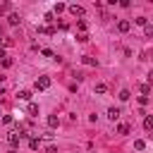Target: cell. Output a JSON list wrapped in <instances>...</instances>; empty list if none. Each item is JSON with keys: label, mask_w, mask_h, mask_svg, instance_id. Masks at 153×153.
Returning a JSON list of instances; mask_svg holds the SVG:
<instances>
[{"label": "cell", "mask_w": 153, "mask_h": 153, "mask_svg": "<svg viewBox=\"0 0 153 153\" xmlns=\"http://www.w3.org/2000/svg\"><path fill=\"white\" fill-rule=\"evenodd\" d=\"M33 86H36L38 91H45V88H50V79H48V76H38Z\"/></svg>", "instance_id": "1"}, {"label": "cell", "mask_w": 153, "mask_h": 153, "mask_svg": "<svg viewBox=\"0 0 153 153\" xmlns=\"http://www.w3.org/2000/svg\"><path fill=\"white\" fill-rule=\"evenodd\" d=\"M69 12H72V17H79V19H84V7L81 5H69Z\"/></svg>", "instance_id": "2"}, {"label": "cell", "mask_w": 153, "mask_h": 153, "mask_svg": "<svg viewBox=\"0 0 153 153\" xmlns=\"http://www.w3.org/2000/svg\"><path fill=\"white\" fill-rule=\"evenodd\" d=\"M129 29H131V22H129V19H120V22H117V31H120V33H127Z\"/></svg>", "instance_id": "3"}, {"label": "cell", "mask_w": 153, "mask_h": 153, "mask_svg": "<svg viewBox=\"0 0 153 153\" xmlns=\"http://www.w3.org/2000/svg\"><path fill=\"white\" fill-rule=\"evenodd\" d=\"M19 139H22L19 131H7V143L10 146H19Z\"/></svg>", "instance_id": "4"}, {"label": "cell", "mask_w": 153, "mask_h": 153, "mask_svg": "<svg viewBox=\"0 0 153 153\" xmlns=\"http://www.w3.org/2000/svg\"><path fill=\"white\" fill-rule=\"evenodd\" d=\"M120 115H122V112H120V108H110V110H108V117H110L112 122H115V120H120Z\"/></svg>", "instance_id": "5"}, {"label": "cell", "mask_w": 153, "mask_h": 153, "mask_svg": "<svg viewBox=\"0 0 153 153\" xmlns=\"http://www.w3.org/2000/svg\"><path fill=\"white\" fill-rule=\"evenodd\" d=\"M7 22H10V24H12V26H17V24H19V22H22V17H19V14H17V12H12V14H10V17H7Z\"/></svg>", "instance_id": "6"}, {"label": "cell", "mask_w": 153, "mask_h": 153, "mask_svg": "<svg viewBox=\"0 0 153 153\" xmlns=\"http://www.w3.org/2000/svg\"><path fill=\"white\" fill-rule=\"evenodd\" d=\"M93 91H96V93H105V91H108V84H103V81H98V84L93 86Z\"/></svg>", "instance_id": "7"}, {"label": "cell", "mask_w": 153, "mask_h": 153, "mask_svg": "<svg viewBox=\"0 0 153 153\" xmlns=\"http://www.w3.org/2000/svg\"><path fill=\"white\" fill-rule=\"evenodd\" d=\"M143 129H146V131L153 129V117H151V115H146V120H143Z\"/></svg>", "instance_id": "8"}, {"label": "cell", "mask_w": 153, "mask_h": 153, "mask_svg": "<svg viewBox=\"0 0 153 153\" xmlns=\"http://www.w3.org/2000/svg\"><path fill=\"white\" fill-rule=\"evenodd\" d=\"M81 62H84V65H91V67H96V65H98V62H96L91 55H84V57H81Z\"/></svg>", "instance_id": "9"}, {"label": "cell", "mask_w": 153, "mask_h": 153, "mask_svg": "<svg viewBox=\"0 0 153 153\" xmlns=\"http://www.w3.org/2000/svg\"><path fill=\"white\" fill-rule=\"evenodd\" d=\"M57 124H60L57 115H50V117H48V127H57Z\"/></svg>", "instance_id": "10"}, {"label": "cell", "mask_w": 153, "mask_h": 153, "mask_svg": "<svg viewBox=\"0 0 153 153\" xmlns=\"http://www.w3.org/2000/svg\"><path fill=\"white\" fill-rule=\"evenodd\" d=\"M134 148H136V151H143V148H146V141H143V139H136V141H134Z\"/></svg>", "instance_id": "11"}, {"label": "cell", "mask_w": 153, "mask_h": 153, "mask_svg": "<svg viewBox=\"0 0 153 153\" xmlns=\"http://www.w3.org/2000/svg\"><path fill=\"white\" fill-rule=\"evenodd\" d=\"M29 148H31V151H36V148H38V139H36V136H31V139H29Z\"/></svg>", "instance_id": "12"}, {"label": "cell", "mask_w": 153, "mask_h": 153, "mask_svg": "<svg viewBox=\"0 0 153 153\" xmlns=\"http://www.w3.org/2000/svg\"><path fill=\"white\" fill-rule=\"evenodd\" d=\"M19 98L22 100H31V91H19Z\"/></svg>", "instance_id": "13"}, {"label": "cell", "mask_w": 153, "mask_h": 153, "mask_svg": "<svg viewBox=\"0 0 153 153\" xmlns=\"http://www.w3.org/2000/svg\"><path fill=\"white\" fill-rule=\"evenodd\" d=\"M129 98H131V93H129L127 88H124V91H120V100H129Z\"/></svg>", "instance_id": "14"}, {"label": "cell", "mask_w": 153, "mask_h": 153, "mask_svg": "<svg viewBox=\"0 0 153 153\" xmlns=\"http://www.w3.org/2000/svg\"><path fill=\"white\" fill-rule=\"evenodd\" d=\"M29 115H38V105L36 103H29Z\"/></svg>", "instance_id": "15"}, {"label": "cell", "mask_w": 153, "mask_h": 153, "mask_svg": "<svg viewBox=\"0 0 153 153\" xmlns=\"http://www.w3.org/2000/svg\"><path fill=\"white\" fill-rule=\"evenodd\" d=\"M117 134H129V124H120L117 127Z\"/></svg>", "instance_id": "16"}, {"label": "cell", "mask_w": 153, "mask_h": 153, "mask_svg": "<svg viewBox=\"0 0 153 153\" xmlns=\"http://www.w3.org/2000/svg\"><path fill=\"white\" fill-rule=\"evenodd\" d=\"M134 22H136V24H139V26H146V24H148V19H146V17H136V19H134Z\"/></svg>", "instance_id": "17"}, {"label": "cell", "mask_w": 153, "mask_h": 153, "mask_svg": "<svg viewBox=\"0 0 153 153\" xmlns=\"http://www.w3.org/2000/svg\"><path fill=\"white\" fill-rule=\"evenodd\" d=\"M143 31H146V36H153V24H146Z\"/></svg>", "instance_id": "18"}, {"label": "cell", "mask_w": 153, "mask_h": 153, "mask_svg": "<svg viewBox=\"0 0 153 153\" xmlns=\"http://www.w3.org/2000/svg\"><path fill=\"white\" fill-rule=\"evenodd\" d=\"M141 93L148 96V93H151V86H148V84H141Z\"/></svg>", "instance_id": "19"}, {"label": "cell", "mask_w": 153, "mask_h": 153, "mask_svg": "<svg viewBox=\"0 0 153 153\" xmlns=\"http://www.w3.org/2000/svg\"><path fill=\"white\" fill-rule=\"evenodd\" d=\"M7 12H10V5L2 2V5H0V14H7Z\"/></svg>", "instance_id": "20"}, {"label": "cell", "mask_w": 153, "mask_h": 153, "mask_svg": "<svg viewBox=\"0 0 153 153\" xmlns=\"http://www.w3.org/2000/svg\"><path fill=\"white\" fill-rule=\"evenodd\" d=\"M76 26H79V29H81V33H84V31H86V22H84V19H79V22H76Z\"/></svg>", "instance_id": "21"}, {"label": "cell", "mask_w": 153, "mask_h": 153, "mask_svg": "<svg viewBox=\"0 0 153 153\" xmlns=\"http://www.w3.org/2000/svg\"><path fill=\"white\" fill-rule=\"evenodd\" d=\"M41 53H43V55H45V57H53V55H55V53H53V50H50V48H43V50H41Z\"/></svg>", "instance_id": "22"}, {"label": "cell", "mask_w": 153, "mask_h": 153, "mask_svg": "<svg viewBox=\"0 0 153 153\" xmlns=\"http://www.w3.org/2000/svg\"><path fill=\"white\" fill-rule=\"evenodd\" d=\"M2 67H12V57H2Z\"/></svg>", "instance_id": "23"}, {"label": "cell", "mask_w": 153, "mask_h": 153, "mask_svg": "<svg viewBox=\"0 0 153 153\" xmlns=\"http://www.w3.org/2000/svg\"><path fill=\"white\" fill-rule=\"evenodd\" d=\"M12 45V38H2V48H10Z\"/></svg>", "instance_id": "24"}, {"label": "cell", "mask_w": 153, "mask_h": 153, "mask_svg": "<svg viewBox=\"0 0 153 153\" xmlns=\"http://www.w3.org/2000/svg\"><path fill=\"white\" fill-rule=\"evenodd\" d=\"M7 153H19V151H17V148H10V151H7Z\"/></svg>", "instance_id": "25"}, {"label": "cell", "mask_w": 153, "mask_h": 153, "mask_svg": "<svg viewBox=\"0 0 153 153\" xmlns=\"http://www.w3.org/2000/svg\"><path fill=\"white\" fill-rule=\"evenodd\" d=\"M0 36H2V29H0Z\"/></svg>", "instance_id": "26"}]
</instances>
